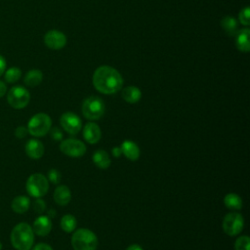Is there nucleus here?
Here are the masks:
<instances>
[{"instance_id": "obj_1", "label": "nucleus", "mask_w": 250, "mask_h": 250, "mask_svg": "<svg viewBox=\"0 0 250 250\" xmlns=\"http://www.w3.org/2000/svg\"><path fill=\"white\" fill-rule=\"evenodd\" d=\"M93 85L99 92L110 95L121 90L123 79L115 68L108 65H102L93 74Z\"/></svg>"}, {"instance_id": "obj_2", "label": "nucleus", "mask_w": 250, "mask_h": 250, "mask_svg": "<svg viewBox=\"0 0 250 250\" xmlns=\"http://www.w3.org/2000/svg\"><path fill=\"white\" fill-rule=\"evenodd\" d=\"M11 243L18 250H30L34 242V232L27 223H20L11 231Z\"/></svg>"}, {"instance_id": "obj_3", "label": "nucleus", "mask_w": 250, "mask_h": 250, "mask_svg": "<svg viewBox=\"0 0 250 250\" xmlns=\"http://www.w3.org/2000/svg\"><path fill=\"white\" fill-rule=\"evenodd\" d=\"M98 243L97 235L88 229H78L71 236V245L74 250H96Z\"/></svg>"}, {"instance_id": "obj_4", "label": "nucleus", "mask_w": 250, "mask_h": 250, "mask_svg": "<svg viewBox=\"0 0 250 250\" xmlns=\"http://www.w3.org/2000/svg\"><path fill=\"white\" fill-rule=\"evenodd\" d=\"M51 117L43 112L33 115L27 123V131L33 137H43L51 129Z\"/></svg>"}, {"instance_id": "obj_5", "label": "nucleus", "mask_w": 250, "mask_h": 250, "mask_svg": "<svg viewBox=\"0 0 250 250\" xmlns=\"http://www.w3.org/2000/svg\"><path fill=\"white\" fill-rule=\"evenodd\" d=\"M104 101L97 96H91L83 101L82 113L88 120L94 121L100 119L104 115Z\"/></svg>"}, {"instance_id": "obj_6", "label": "nucleus", "mask_w": 250, "mask_h": 250, "mask_svg": "<svg viewBox=\"0 0 250 250\" xmlns=\"http://www.w3.org/2000/svg\"><path fill=\"white\" fill-rule=\"evenodd\" d=\"M25 188L27 193L35 198L44 196L49 189V181L41 173L30 175L26 181Z\"/></svg>"}, {"instance_id": "obj_7", "label": "nucleus", "mask_w": 250, "mask_h": 250, "mask_svg": "<svg viewBox=\"0 0 250 250\" xmlns=\"http://www.w3.org/2000/svg\"><path fill=\"white\" fill-rule=\"evenodd\" d=\"M7 101L12 107L21 109L28 104L30 101V94L24 87L17 85L9 90L7 94Z\"/></svg>"}, {"instance_id": "obj_8", "label": "nucleus", "mask_w": 250, "mask_h": 250, "mask_svg": "<svg viewBox=\"0 0 250 250\" xmlns=\"http://www.w3.org/2000/svg\"><path fill=\"white\" fill-rule=\"evenodd\" d=\"M224 232L229 236L237 235L244 228V219L241 214L237 212H230L227 214L223 220Z\"/></svg>"}, {"instance_id": "obj_9", "label": "nucleus", "mask_w": 250, "mask_h": 250, "mask_svg": "<svg viewBox=\"0 0 250 250\" xmlns=\"http://www.w3.org/2000/svg\"><path fill=\"white\" fill-rule=\"evenodd\" d=\"M60 150L70 157L83 156L87 150V147L83 142L77 139H65L62 141L60 145Z\"/></svg>"}, {"instance_id": "obj_10", "label": "nucleus", "mask_w": 250, "mask_h": 250, "mask_svg": "<svg viewBox=\"0 0 250 250\" xmlns=\"http://www.w3.org/2000/svg\"><path fill=\"white\" fill-rule=\"evenodd\" d=\"M60 124L62 128L69 135L75 136L79 133L82 127L81 119L74 112H64L60 117Z\"/></svg>"}, {"instance_id": "obj_11", "label": "nucleus", "mask_w": 250, "mask_h": 250, "mask_svg": "<svg viewBox=\"0 0 250 250\" xmlns=\"http://www.w3.org/2000/svg\"><path fill=\"white\" fill-rule=\"evenodd\" d=\"M45 45L52 50H60L66 43L65 35L59 30H49L44 36Z\"/></svg>"}, {"instance_id": "obj_12", "label": "nucleus", "mask_w": 250, "mask_h": 250, "mask_svg": "<svg viewBox=\"0 0 250 250\" xmlns=\"http://www.w3.org/2000/svg\"><path fill=\"white\" fill-rule=\"evenodd\" d=\"M83 138L84 140L91 145L97 144L102 138V131L98 124L95 122H88L83 128Z\"/></svg>"}, {"instance_id": "obj_13", "label": "nucleus", "mask_w": 250, "mask_h": 250, "mask_svg": "<svg viewBox=\"0 0 250 250\" xmlns=\"http://www.w3.org/2000/svg\"><path fill=\"white\" fill-rule=\"evenodd\" d=\"M33 232L39 236H46L52 229V222L48 216H39L35 219L32 226Z\"/></svg>"}, {"instance_id": "obj_14", "label": "nucleus", "mask_w": 250, "mask_h": 250, "mask_svg": "<svg viewBox=\"0 0 250 250\" xmlns=\"http://www.w3.org/2000/svg\"><path fill=\"white\" fill-rule=\"evenodd\" d=\"M25 153L28 157L32 159H39L44 154V146L43 144L36 140V139H30L25 144Z\"/></svg>"}, {"instance_id": "obj_15", "label": "nucleus", "mask_w": 250, "mask_h": 250, "mask_svg": "<svg viewBox=\"0 0 250 250\" xmlns=\"http://www.w3.org/2000/svg\"><path fill=\"white\" fill-rule=\"evenodd\" d=\"M121 150H122V154L125 155L126 158H128L131 161H136L139 159L140 157V147L138 146V145L136 143H134L133 141H129L126 140L121 144Z\"/></svg>"}, {"instance_id": "obj_16", "label": "nucleus", "mask_w": 250, "mask_h": 250, "mask_svg": "<svg viewBox=\"0 0 250 250\" xmlns=\"http://www.w3.org/2000/svg\"><path fill=\"white\" fill-rule=\"evenodd\" d=\"M54 200L60 206L67 205L71 200V192L68 187L64 185L57 187L54 191Z\"/></svg>"}, {"instance_id": "obj_17", "label": "nucleus", "mask_w": 250, "mask_h": 250, "mask_svg": "<svg viewBox=\"0 0 250 250\" xmlns=\"http://www.w3.org/2000/svg\"><path fill=\"white\" fill-rule=\"evenodd\" d=\"M92 159L94 164L100 169H107L111 164L108 153L104 149L96 150L92 156Z\"/></svg>"}, {"instance_id": "obj_18", "label": "nucleus", "mask_w": 250, "mask_h": 250, "mask_svg": "<svg viewBox=\"0 0 250 250\" xmlns=\"http://www.w3.org/2000/svg\"><path fill=\"white\" fill-rule=\"evenodd\" d=\"M249 34L250 30L249 28H243L239 31H237L235 45L237 49L241 52H248L250 50V43H249Z\"/></svg>"}, {"instance_id": "obj_19", "label": "nucleus", "mask_w": 250, "mask_h": 250, "mask_svg": "<svg viewBox=\"0 0 250 250\" xmlns=\"http://www.w3.org/2000/svg\"><path fill=\"white\" fill-rule=\"evenodd\" d=\"M30 206V200L27 196L24 195H19L16 196L11 203V207L14 212L18 214H23L25 213Z\"/></svg>"}, {"instance_id": "obj_20", "label": "nucleus", "mask_w": 250, "mask_h": 250, "mask_svg": "<svg viewBox=\"0 0 250 250\" xmlns=\"http://www.w3.org/2000/svg\"><path fill=\"white\" fill-rule=\"evenodd\" d=\"M122 98L129 104H136L142 98V92L135 86H128L122 91Z\"/></svg>"}, {"instance_id": "obj_21", "label": "nucleus", "mask_w": 250, "mask_h": 250, "mask_svg": "<svg viewBox=\"0 0 250 250\" xmlns=\"http://www.w3.org/2000/svg\"><path fill=\"white\" fill-rule=\"evenodd\" d=\"M221 26L224 29V31L229 35V36H233L237 33L238 31V24L237 21L234 18L230 17V16H227L224 17L221 21Z\"/></svg>"}, {"instance_id": "obj_22", "label": "nucleus", "mask_w": 250, "mask_h": 250, "mask_svg": "<svg viewBox=\"0 0 250 250\" xmlns=\"http://www.w3.org/2000/svg\"><path fill=\"white\" fill-rule=\"evenodd\" d=\"M43 73L39 69H30L24 76V84L29 87H35L42 82Z\"/></svg>"}, {"instance_id": "obj_23", "label": "nucleus", "mask_w": 250, "mask_h": 250, "mask_svg": "<svg viewBox=\"0 0 250 250\" xmlns=\"http://www.w3.org/2000/svg\"><path fill=\"white\" fill-rule=\"evenodd\" d=\"M224 204L230 210H240L242 208V199L238 194L230 192L224 197Z\"/></svg>"}, {"instance_id": "obj_24", "label": "nucleus", "mask_w": 250, "mask_h": 250, "mask_svg": "<svg viewBox=\"0 0 250 250\" xmlns=\"http://www.w3.org/2000/svg\"><path fill=\"white\" fill-rule=\"evenodd\" d=\"M76 226H77L76 218L71 214H65L61 219V228L62 229L63 231H65L67 233L75 230Z\"/></svg>"}, {"instance_id": "obj_25", "label": "nucleus", "mask_w": 250, "mask_h": 250, "mask_svg": "<svg viewBox=\"0 0 250 250\" xmlns=\"http://www.w3.org/2000/svg\"><path fill=\"white\" fill-rule=\"evenodd\" d=\"M21 71L19 67H16V66H12L7 70H5L4 72V78L8 83L17 82L21 78Z\"/></svg>"}, {"instance_id": "obj_26", "label": "nucleus", "mask_w": 250, "mask_h": 250, "mask_svg": "<svg viewBox=\"0 0 250 250\" xmlns=\"http://www.w3.org/2000/svg\"><path fill=\"white\" fill-rule=\"evenodd\" d=\"M250 247V239L248 235H242L236 238L234 242L235 250H249Z\"/></svg>"}, {"instance_id": "obj_27", "label": "nucleus", "mask_w": 250, "mask_h": 250, "mask_svg": "<svg viewBox=\"0 0 250 250\" xmlns=\"http://www.w3.org/2000/svg\"><path fill=\"white\" fill-rule=\"evenodd\" d=\"M61 180H62V175H61L59 170H57L55 168L49 170V172H48V181H50L54 185H58V184L61 183Z\"/></svg>"}, {"instance_id": "obj_28", "label": "nucleus", "mask_w": 250, "mask_h": 250, "mask_svg": "<svg viewBox=\"0 0 250 250\" xmlns=\"http://www.w3.org/2000/svg\"><path fill=\"white\" fill-rule=\"evenodd\" d=\"M239 21L244 24V25H249L250 22V12H249V7L243 8L239 12Z\"/></svg>"}, {"instance_id": "obj_29", "label": "nucleus", "mask_w": 250, "mask_h": 250, "mask_svg": "<svg viewBox=\"0 0 250 250\" xmlns=\"http://www.w3.org/2000/svg\"><path fill=\"white\" fill-rule=\"evenodd\" d=\"M46 209V203L43 199H41L40 197L36 198L33 202V210L38 213V214H42Z\"/></svg>"}, {"instance_id": "obj_30", "label": "nucleus", "mask_w": 250, "mask_h": 250, "mask_svg": "<svg viewBox=\"0 0 250 250\" xmlns=\"http://www.w3.org/2000/svg\"><path fill=\"white\" fill-rule=\"evenodd\" d=\"M50 134H51L52 139L55 140V141H61V140H62L63 134H62V130H61L59 127H54V128L50 129Z\"/></svg>"}, {"instance_id": "obj_31", "label": "nucleus", "mask_w": 250, "mask_h": 250, "mask_svg": "<svg viewBox=\"0 0 250 250\" xmlns=\"http://www.w3.org/2000/svg\"><path fill=\"white\" fill-rule=\"evenodd\" d=\"M28 131H27V128L24 127V126H19L16 131H15V135L17 138L19 139H22L24 138L26 135H27Z\"/></svg>"}, {"instance_id": "obj_32", "label": "nucleus", "mask_w": 250, "mask_h": 250, "mask_svg": "<svg viewBox=\"0 0 250 250\" xmlns=\"http://www.w3.org/2000/svg\"><path fill=\"white\" fill-rule=\"evenodd\" d=\"M32 250H53V248L47 243H38L32 248Z\"/></svg>"}, {"instance_id": "obj_33", "label": "nucleus", "mask_w": 250, "mask_h": 250, "mask_svg": "<svg viewBox=\"0 0 250 250\" xmlns=\"http://www.w3.org/2000/svg\"><path fill=\"white\" fill-rule=\"evenodd\" d=\"M6 70V60L4 59L3 56L0 55V76L4 74Z\"/></svg>"}, {"instance_id": "obj_34", "label": "nucleus", "mask_w": 250, "mask_h": 250, "mask_svg": "<svg viewBox=\"0 0 250 250\" xmlns=\"http://www.w3.org/2000/svg\"><path fill=\"white\" fill-rule=\"evenodd\" d=\"M111 154L117 158V157H120V155L122 154V150H121V147H118V146H114L112 149H111Z\"/></svg>"}, {"instance_id": "obj_35", "label": "nucleus", "mask_w": 250, "mask_h": 250, "mask_svg": "<svg viewBox=\"0 0 250 250\" xmlns=\"http://www.w3.org/2000/svg\"><path fill=\"white\" fill-rule=\"evenodd\" d=\"M7 92V86L6 84L0 80V98H2Z\"/></svg>"}, {"instance_id": "obj_36", "label": "nucleus", "mask_w": 250, "mask_h": 250, "mask_svg": "<svg viewBox=\"0 0 250 250\" xmlns=\"http://www.w3.org/2000/svg\"><path fill=\"white\" fill-rule=\"evenodd\" d=\"M126 250H144L139 244H131L126 248Z\"/></svg>"}, {"instance_id": "obj_37", "label": "nucleus", "mask_w": 250, "mask_h": 250, "mask_svg": "<svg viewBox=\"0 0 250 250\" xmlns=\"http://www.w3.org/2000/svg\"><path fill=\"white\" fill-rule=\"evenodd\" d=\"M56 214H57V212H56V210H55V209H50V210L48 211V215H49L48 217H49V218H50V217H51V218L55 217V216H56Z\"/></svg>"}, {"instance_id": "obj_38", "label": "nucleus", "mask_w": 250, "mask_h": 250, "mask_svg": "<svg viewBox=\"0 0 250 250\" xmlns=\"http://www.w3.org/2000/svg\"><path fill=\"white\" fill-rule=\"evenodd\" d=\"M0 250H2V244H1V242H0Z\"/></svg>"}]
</instances>
